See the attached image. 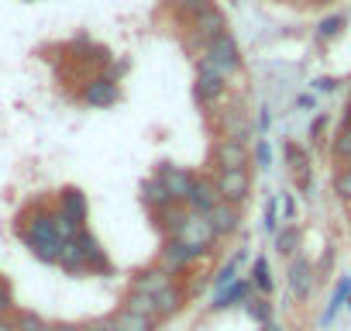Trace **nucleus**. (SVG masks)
Instances as JSON below:
<instances>
[{
    "label": "nucleus",
    "instance_id": "17",
    "mask_svg": "<svg viewBox=\"0 0 351 331\" xmlns=\"http://www.w3.org/2000/svg\"><path fill=\"white\" fill-rule=\"evenodd\" d=\"M76 242L83 245V252H86V259H90V273H107L110 269V259H107V252H104V245L97 242V235L93 231H80L76 235Z\"/></svg>",
    "mask_w": 351,
    "mask_h": 331
},
{
    "label": "nucleus",
    "instance_id": "4",
    "mask_svg": "<svg viewBox=\"0 0 351 331\" xmlns=\"http://www.w3.org/2000/svg\"><path fill=\"white\" fill-rule=\"evenodd\" d=\"M228 93V76H221L204 56L197 59V83H193V97L197 104H217Z\"/></svg>",
    "mask_w": 351,
    "mask_h": 331
},
{
    "label": "nucleus",
    "instance_id": "15",
    "mask_svg": "<svg viewBox=\"0 0 351 331\" xmlns=\"http://www.w3.org/2000/svg\"><path fill=\"white\" fill-rule=\"evenodd\" d=\"M83 100L90 104V107H114L117 100H121V87L114 83V80H93L90 87H86V93H83Z\"/></svg>",
    "mask_w": 351,
    "mask_h": 331
},
{
    "label": "nucleus",
    "instance_id": "16",
    "mask_svg": "<svg viewBox=\"0 0 351 331\" xmlns=\"http://www.w3.org/2000/svg\"><path fill=\"white\" fill-rule=\"evenodd\" d=\"M59 207L80 225V228H86V218H90V204H86V194L83 190H76V187H66L62 190V201H59Z\"/></svg>",
    "mask_w": 351,
    "mask_h": 331
},
{
    "label": "nucleus",
    "instance_id": "34",
    "mask_svg": "<svg viewBox=\"0 0 351 331\" xmlns=\"http://www.w3.org/2000/svg\"><path fill=\"white\" fill-rule=\"evenodd\" d=\"M334 155L351 162V128H341V135L334 138Z\"/></svg>",
    "mask_w": 351,
    "mask_h": 331
},
{
    "label": "nucleus",
    "instance_id": "25",
    "mask_svg": "<svg viewBox=\"0 0 351 331\" xmlns=\"http://www.w3.org/2000/svg\"><path fill=\"white\" fill-rule=\"evenodd\" d=\"M252 286H255L262 297H272V290H276L272 266H269V259H265V255H255V262H252Z\"/></svg>",
    "mask_w": 351,
    "mask_h": 331
},
{
    "label": "nucleus",
    "instance_id": "23",
    "mask_svg": "<svg viewBox=\"0 0 351 331\" xmlns=\"http://www.w3.org/2000/svg\"><path fill=\"white\" fill-rule=\"evenodd\" d=\"M348 293H351V276H341V283H337V286H334V293H330V304H327V307H324V314H320V324H324V328H330V324L337 321V314H341V307H344Z\"/></svg>",
    "mask_w": 351,
    "mask_h": 331
},
{
    "label": "nucleus",
    "instance_id": "28",
    "mask_svg": "<svg viewBox=\"0 0 351 331\" xmlns=\"http://www.w3.org/2000/svg\"><path fill=\"white\" fill-rule=\"evenodd\" d=\"M272 242H276V252H279V255L293 259V255H296V249H300V231H296V225H286V228H279Z\"/></svg>",
    "mask_w": 351,
    "mask_h": 331
},
{
    "label": "nucleus",
    "instance_id": "11",
    "mask_svg": "<svg viewBox=\"0 0 351 331\" xmlns=\"http://www.w3.org/2000/svg\"><path fill=\"white\" fill-rule=\"evenodd\" d=\"M214 159L221 170H248V145L238 138H221L214 145Z\"/></svg>",
    "mask_w": 351,
    "mask_h": 331
},
{
    "label": "nucleus",
    "instance_id": "46",
    "mask_svg": "<svg viewBox=\"0 0 351 331\" xmlns=\"http://www.w3.org/2000/svg\"><path fill=\"white\" fill-rule=\"evenodd\" d=\"M344 307H348V310H351V293H348V300H344Z\"/></svg>",
    "mask_w": 351,
    "mask_h": 331
},
{
    "label": "nucleus",
    "instance_id": "36",
    "mask_svg": "<svg viewBox=\"0 0 351 331\" xmlns=\"http://www.w3.org/2000/svg\"><path fill=\"white\" fill-rule=\"evenodd\" d=\"M165 4L180 8L183 14H190V18H193V14H200V11H204V8L210 4V0H165Z\"/></svg>",
    "mask_w": 351,
    "mask_h": 331
},
{
    "label": "nucleus",
    "instance_id": "45",
    "mask_svg": "<svg viewBox=\"0 0 351 331\" xmlns=\"http://www.w3.org/2000/svg\"><path fill=\"white\" fill-rule=\"evenodd\" d=\"M344 128H351V107H348V114H344Z\"/></svg>",
    "mask_w": 351,
    "mask_h": 331
},
{
    "label": "nucleus",
    "instance_id": "43",
    "mask_svg": "<svg viewBox=\"0 0 351 331\" xmlns=\"http://www.w3.org/2000/svg\"><path fill=\"white\" fill-rule=\"evenodd\" d=\"M49 331H80V324H49Z\"/></svg>",
    "mask_w": 351,
    "mask_h": 331
},
{
    "label": "nucleus",
    "instance_id": "33",
    "mask_svg": "<svg viewBox=\"0 0 351 331\" xmlns=\"http://www.w3.org/2000/svg\"><path fill=\"white\" fill-rule=\"evenodd\" d=\"M334 194L341 201H351V170H348V166H344L341 173H334Z\"/></svg>",
    "mask_w": 351,
    "mask_h": 331
},
{
    "label": "nucleus",
    "instance_id": "47",
    "mask_svg": "<svg viewBox=\"0 0 351 331\" xmlns=\"http://www.w3.org/2000/svg\"><path fill=\"white\" fill-rule=\"evenodd\" d=\"M348 170H351V162H348Z\"/></svg>",
    "mask_w": 351,
    "mask_h": 331
},
{
    "label": "nucleus",
    "instance_id": "2",
    "mask_svg": "<svg viewBox=\"0 0 351 331\" xmlns=\"http://www.w3.org/2000/svg\"><path fill=\"white\" fill-rule=\"evenodd\" d=\"M172 238H176V242H183V245H190V249H197L200 259H204V255L214 249V242H217L214 225L207 221V214H197V211H190V207H186V218H183L180 228H176Z\"/></svg>",
    "mask_w": 351,
    "mask_h": 331
},
{
    "label": "nucleus",
    "instance_id": "44",
    "mask_svg": "<svg viewBox=\"0 0 351 331\" xmlns=\"http://www.w3.org/2000/svg\"><path fill=\"white\" fill-rule=\"evenodd\" d=\"M262 331H282V328H279L276 321H269V324H262Z\"/></svg>",
    "mask_w": 351,
    "mask_h": 331
},
{
    "label": "nucleus",
    "instance_id": "38",
    "mask_svg": "<svg viewBox=\"0 0 351 331\" xmlns=\"http://www.w3.org/2000/svg\"><path fill=\"white\" fill-rule=\"evenodd\" d=\"M313 90L317 93H334L337 90V80L334 76H320V80H313Z\"/></svg>",
    "mask_w": 351,
    "mask_h": 331
},
{
    "label": "nucleus",
    "instance_id": "35",
    "mask_svg": "<svg viewBox=\"0 0 351 331\" xmlns=\"http://www.w3.org/2000/svg\"><path fill=\"white\" fill-rule=\"evenodd\" d=\"M11 310H14V290L4 276H0V317H8Z\"/></svg>",
    "mask_w": 351,
    "mask_h": 331
},
{
    "label": "nucleus",
    "instance_id": "10",
    "mask_svg": "<svg viewBox=\"0 0 351 331\" xmlns=\"http://www.w3.org/2000/svg\"><path fill=\"white\" fill-rule=\"evenodd\" d=\"M255 297V286H252V279H245V276H238L231 286H224V290H217L214 293V300H210V310H228V307H245L248 300Z\"/></svg>",
    "mask_w": 351,
    "mask_h": 331
},
{
    "label": "nucleus",
    "instance_id": "12",
    "mask_svg": "<svg viewBox=\"0 0 351 331\" xmlns=\"http://www.w3.org/2000/svg\"><path fill=\"white\" fill-rule=\"evenodd\" d=\"M217 201H221L217 183H214L210 176H197V180H193V190H190V197H186V207L197 211V214H210Z\"/></svg>",
    "mask_w": 351,
    "mask_h": 331
},
{
    "label": "nucleus",
    "instance_id": "37",
    "mask_svg": "<svg viewBox=\"0 0 351 331\" xmlns=\"http://www.w3.org/2000/svg\"><path fill=\"white\" fill-rule=\"evenodd\" d=\"M255 166H258V170H269V166H272V148H269L265 138H258V145H255Z\"/></svg>",
    "mask_w": 351,
    "mask_h": 331
},
{
    "label": "nucleus",
    "instance_id": "40",
    "mask_svg": "<svg viewBox=\"0 0 351 331\" xmlns=\"http://www.w3.org/2000/svg\"><path fill=\"white\" fill-rule=\"evenodd\" d=\"M324 124H327V114H317V117H313V124H310V141H313V145H317V141H320V138H317V135H320V131H324Z\"/></svg>",
    "mask_w": 351,
    "mask_h": 331
},
{
    "label": "nucleus",
    "instance_id": "3",
    "mask_svg": "<svg viewBox=\"0 0 351 331\" xmlns=\"http://www.w3.org/2000/svg\"><path fill=\"white\" fill-rule=\"evenodd\" d=\"M200 56H204L221 76H234V73L241 69V49H238V42H234L228 32L217 35L214 42H207Z\"/></svg>",
    "mask_w": 351,
    "mask_h": 331
},
{
    "label": "nucleus",
    "instance_id": "9",
    "mask_svg": "<svg viewBox=\"0 0 351 331\" xmlns=\"http://www.w3.org/2000/svg\"><path fill=\"white\" fill-rule=\"evenodd\" d=\"M224 32H228V18L221 14V8L207 4L200 14H193V42L207 45V42H214V38L224 35Z\"/></svg>",
    "mask_w": 351,
    "mask_h": 331
},
{
    "label": "nucleus",
    "instance_id": "14",
    "mask_svg": "<svg viewBox=\"0 0 351 331\" xmlns=\"http://www.w3.org/2000/svg\"><path fill=\"white\" fill-rule=\"evenodd\" d=\"M207 221L214 225V235H217V238H228V235H234V231L241 228V214H238V207L228 204V201H217L214 211L207 214Z\"/></svg>",
    "mask_w": 351,
    "mask_h": 331
},
{
    "label": "nucleus",
    "instance_id": "41",
    "mask_svg": "<svg viewBox=\"0 0 351 331\" xmlns=\"http://www.w3.org/2000/svg\"><path fill=\"white\" fill-rule=\"evenodd\" d=\"M269 128H272V111H269V107H262V117H258V131H262V135H269Z\"/></svg>",
    "mask_w": 351,
    "mask_h": 331
},
{
    "label": "nucleus",
    "instance_id": "22",
    "mask_svg": "<svg viewBox=\"0 0 351 331\" xmlns=\"http://www.w3.org/2000/svg\"><path fill=\"white\" fill-rule=\"evenodd\" d=\"M141 204L155 214V211H162V207H169V204H176V201L169 197V190H165L155 176H148V180L141 183Z\"/></svg>",
    "mask_w": 351,
    "mask_h": 331
},
{
    "label": "nucleus",
    "instance_id": "6",
    "mask_svg": "<svg viewBox=\"0 0 351 331\" xmlns=\"http://www.w3.org/2000/svg\"><path fill=\"white\" fill-rule=\"evenodd\" d=\"M286 283H289V293L296 300H310L313 293V283H317V266L306 259V255H293L289 259V269H286Z\"/></svg>",
    "mask_w": 351,
    "mask_h": 331
},
{
    "label": "nucleus",
    "instance_id": "18",
    "mask_svg": "<svg viewBox=\"0 0 351 331\" xmlns=\"http://www.w3.org/2000/svg\"><path fill=\"white\" fill-rule=\"evenodd\" d=\"M56 266H59V269H66L69 276L90 273V259H86V252H83V245H80L76 238L62 245V255H59V262H56Z\"/></svg>",
    "mask_w": 351,
    "mask_h": 331
},
{
    "label": "nucleus",
    "instance_id": "26",
    "mask_svg": "<svg viewBox=\"0 0 351 331\" xmlns=\"http://www.w3.org/2000/svg\"><path fill=\"white\" fill-rule=\"evenodd\" d=\"M221 124H224V138L248 141V121H245V111L241 107H228L224 117H221Z\"/></svg>",
    "mask_w": 351,
    "mask_h": 331
},
{
    "label": "nucleus",
    "instance_id": "30",
    "mask_svg": "<svg viewBox=\"0 0 351 331\" xmlns=\"http://www.w3.org/2000/svg\"><path fill=\"white\" fill-rule=\"evenodd\" d=\"M262 231L272 235V238H276V231H279V194H269V201H265V211H262Z\"/></svg>",
    "mask_w": 351,
    "mask_h": 331
},
{
    "label": "nucleus",
    "instance_id": "21",
    "mask_svg": "<svg viewBox=\"0 0 351 331\" xmlns=\"http://www.w3.org/2000/svg\"><path fill=\"white\" fill-rule=\"evenodd\" d=\"M110 324H114V331H155L158 328L155 321H148V317H141V314H134L128 307H117L110 314Z\"/></svg>",
    "mask_w": 351,
    "mask_h": 331
},
{
    "label": "nucleus",
    "instance_id": "5",
    "mask_svg": "<svg viewBox=\"0 0 351 331\" xmlns=\"http://www.w3.org/2000/svg\"><path fill=\"white\" fill-rule=\"evenodd\" d=\"M155 180L169 190V197H172L176 204H186V197H190L197 176H193L190 170H183V166H176V162H162L158 170H155Z\"/></svg>",
    "mask_w": 351,
    "mask_h": 331
},
{
    "label": "nucleus",
    "instance_id": "39",
    "mask_svg": "<svg viewBox=\"0 0 351 331\" xmlns=\"http://www.w3.org/2000/svg\"><path fill=\"white\" fill-rule=\"evenodd\" d=\"M80 331H114V324H110V317H100V321H86V324H80Z\"/></svg>",
    "mask_w": 351,
    "mask_h": 331
},
{
    "label": "nucleus",
    "instance_id": "29",
    "mask_svg": "<svg viewBox=\"0 0 351 331\" xmlns=\"http://www.w3.org/2000/svg\"><path fill=\"white\" fill-rule=\"evenodd\" d=\"M52 225H56V235H59L62 242H73V238L83 231V228H80V225H76V221H73V218H69L62 207H56V211H52Z\"/></svg>",
    "mask_w": 351,
    "mask_h": 331
},
{
    "label": "nucleus",
    "instance_id": "31",
    "mask_svg": "<svg viewBox=\"0 0 351 331\" xmlns=\"http://www.w3.org/2000/svg\"><path fill=\"white\" fill-rule=\"evenodd\" d=\"M245 314H248L252 321H258V324H269V321H272V304H269V297H252V300L245 304Z\"/></svg>",
    "mask_w": 351,
    "mask_h": 331
},
{
    "label": "nucleus",
    "instance_id": "42",
    "mask_svg": "<svg viewBox=\"0 0 351 331\" xmlns=\"http://www.w3.org/2000/svg\"><path fill=\"white\" fill-rule=\"evenodd\" d=\"M279 201H282V214H286V218H293V214H296V204H293V197H289V194H279Z\"/></svg>",
    "mask_w": 351,
    "mask_h": 331
},
{
    "label": "nucleus",
    "instance_id": "13",
    "mask_svg": "<svg viewBox=\"0 0 351 331\" xmlns=\"http://www.w3.org/2000/svg\"><path fill=\"white\" fill-rule=\"evenodd\" d=\"M176 283V276H169L162 266H148V269H138L134 276H131V290H138V293H148V297H158L165 286H172Z\"/></svg>",
    "mask_w": 351,
    "mask_h": 331
},
{
    "label": "nucleus",
    "instance_id": "19",
    "mask_svg": "<svg viewBox=\"0 0 351 331\" xmlns=\"http://www.w3.org/2000/svg\"><path fill=\"white\" fill-rule=\"evenodd\" d=\"M248 259H252V255H248V249H238V252H234V255H231L217 273H214V279H210V283H214V293H217V290H224V286H231V283L241 276V266H245Z\"/></svg>",
    "mask_w": 351,
    "mask_h": 331
},
{
    "label": "nucleus",
    "instance_id": "8",
    "mask_svg": "<svg viewBox=\"0 0 351 331\" xmlns=\"http://www.w3.org/2000/svg\"><path fill=\"white\" fill-rule=\"evenodd\" d=\"M217 190H221V201L241 207V204L248 201V194H252V176H248V170H221Z\"/></svg>",
    "mask_w": 351,
    "mask_h": 331
},
{
    "label": "nucleus",
    "instance_id": "1",
    "mask_svg": "<svg viewBox=\"0 0 351 331\" xmlns=\"http://www.w3.org/2000/svg\"><path fill=\"white\" fill-rule=\"evenodd\" d=\"M18 235H21V242L32 249V255L35 259H42V262H59V255H62V238L56 235V225H52V211H35L32 218H25L21 225H18Z\"/></svg>",
    "mask_w": 351,
    "mask_h": 331
},
{
    "label": "nucleus",
    "instance_id": "24",
    "mask_svg": "<svg viewBox=\"0 0 351 331\" xmlns=\"http://www.w3.org/2000/svg\"><path fill=\"white\" fill-rule=\"evenodd\" d=\"M158 310H162V321H169L172 314H180L183 310V304H186V293H183V286L180 283H172V286H165L158 297Z\"/></svg>",
    "mask_w": 351,
    "mask_h": 331
},
{
    "label": "nucleus",
    "instance_id": "27",
    "mask_svg": "<svg viewBox=\"0 0 351 331\" xmlns=\"http://www.w3.org/2000/svg\"><path fill=\"white\" fill-rule=\"evenodd\" d=\"M183 218H186V207H183V204H169V207L155 211V225L165 231V238H172V235H176V228L183 225Z\"/></svg>",
    "mask_w": 351,
    "mask_h": 331
},
{
    "label": "nucleus",
    "instance_id": "20",
    "mask_svg": "<svg viewBox=\"0 0 351 331\" xmlns=\"http://www.w3.org/2000/svg\"><path fill=\"white\" fill-rule=\"evenodd\" d=\"M121 307H128V310H134V314H141V317H148V321L162 324L158 300H155V297H148V293H138V290H131V293L124 297V304H121Z\"/></svg>",
    "mask_w": 351,
    "mask_h": 331
},
{
    "label": "nucleus",
    "instance_id": "32",
    "mask_svg": "<svg viewBox=\"0 0 351 331\" xmlns=\"http://www.w3.org/2000/svg\"><path fill=\"white\" fill-rule=\"evenodd\" d=\"M341 28H344V14H330V18H324L317 25V38L320 42H330L334 35H341Z\"/></svg>",
    "mask_w": 351,
    "mask_h": 331
},
{
    "label": "nucleus",
    "instance_id": "7",
    "mask_svg": "<svg viewBox=\"0 0 351 331\" xmlns=\"http://www.w3.org/2000/svg\"><path fill=\"white\" fill-rule=\"evenodd\" d=\"M200 259V252L197 249H190V245H183V242H176V238H165V245L158 249V262L155 266H162L169 276H180L190 262H197Z\"/></svg>",
    "mask_w": 351,
    "mask_h": 331
}]
</instances>
